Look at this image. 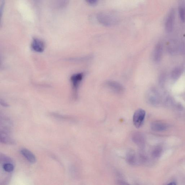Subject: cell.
Here are the masks:
<instances>
[{
  "mask_svg": "<svg viewBox=\"0 0 185 185\" xmlns=\"http://www.w3.org/2000/svg\"><path fill=\"white\" fill-rule=\"evenodd\" d=\"M182 70L181 68L178 67L175 68L172 71L171 74V76L174 79H176L179 77L182 74Z\"/></svg>",
  "mask_w": 185,
  "mask_h": 185,
  "instance_id": "5bb4252c",
  "label": "cell"
},
{
  "mask_svg": "<svg viewBox=\"0 0 185 185\" xmlns=\"http://www.w3.org/2000/svg\"><path fill=\"white\" fill-rule=\"evenodd\" d=\"M179 14L181 20L183 22L185 21V9L184 7H180L179 8Z\"/></svg>",
  "mask_w": 185,
  "mask_h": 185,
  "instance_id": "e0dca14e",
  "label": "cell"
},
{
  "mask_svg": "<svg viewBox=\"0 0 185 185\" xmlns=\"http://www.w3.org/2000/svg\"><path fill=\"white\" fill-rule=\"evenodd\" d=\"M51 115L56 118H58V119H64L67 120H70L72 119V118L69 117V116L62 115H60V114H58L53 113L51 114Z\"/></svg>",
  "mask_w": 185,
  "mask_h": 185,
  "instance_id": "2e32d148",
  "label": "cell"
},
{
  "mask_svg": "<svg viewBox=\"0 0 185 185\" xmlns=\"http://www.w3.org/2000/svg\"><path fill=\"white\" fill-rule=\"evenodd\" d=\"M3 168L5 171L10 172L13 171L14 167L13 164L11 163H7L4 164Z\"/></svg>",
  "mask_w": 185,
  "mask_h": 185,
  "instance_id": "9a60e30c",
  "label": "cell"
},
{
  "mask_svg": "<svg viewBox=\"0 0 185 185\" xmlns=\"http://www.w3.org/2000/svg\"><path fill=\"white\" fill-rule=\"evenodd\" d=\"M132 140L135 144L141 148L145 145V139L143 135L140 132H135L132 135Z\"/></svg>",
  "mask_w": 185,
  "mask_h": 185,
  "instance_id": "8992f818",
  "label": "cell"
},
{
  "mask_svg": "<svg viewBox=\"0 0 185 185\" xmlns=\"http://www.w3.org/2000/svg\"><path fill=\"white\" fill-rule=\"evenodd\" d=\"M31 47L33 50L38 53H42L45 48V44L41 39L35 38L33 39Z\"/></svg>",
  "mask_w": 185,
  "mask_h": 185,
  "instance_id": "ba28073f",
  "label": "cell"
},
{
  "mask_svg": "<svg viewBox=\"0 0 185 185\" xmlns=\"http://www.w3.org/2000/svg\"><path fill=\"white\" fill-rule=\"evenodd\" d=\"M21 154L27 160L28 162L32 164L36 163L37 159L35 155L29 150L22 148L20 151Z\"/></svg>",
  "mask_w": 185,
  "mask_h": 185,
  "instance_id": "30bf717a",
  "label": "cell"
},
{
  "mask_svg": "<svg viewBox=\"0 0 185 185\" xmlns=\"http://www.w3.org/2000/svg\"><path fill=\"white\" fill-rule=\"evenodd\" d=\"M167 127L165 124L160 122H153L151 125V130L155 131H161L165 130Z\"/></svg>",
  "mask_w": 185,
  "mask_h": 185,
  "instance_id": "4fadbf2b",
  "label": "cell"
},
{
  "mask_svg": "<svg viewBox=\"0 0 185 185\" xmlns=\"http://www.w3.org/2000/svg\"><path fill=\"white\" fill-rule=\"evenodd\" d=\"M126 160L130 165L136 166L140 165L139 154L134 151H130L127 154Z\"/></svg>",
  "mask_w": 185,
  "mask_h": 185,
  "instance_id": "3957f363",
  "label": "cell"
},
{
  "mask_svg": "<svg viewBox=\"0 0 185 185\" xmlns=\"http://www.w3.org/2000/svg\"><path fill=\"white\" fill-rule=\"evenodd\" d=\"M1 105H2L3 106H4V107H8V105L7 104H6L5 103H4L3 102V103L1 102Z\"/></svg>",
  "mask_w": 185,
  "mask_h": 185,
  "instance_id": "d6986e66",
  "label": "cell"
},
{
  "mask_svg": "<svg viewBox=\"0 0 185 185\" xmlns=\"http://www.w3.org/2000/svg\"><path fill=\"white\" fill-rule=\"evenodd\" d=\"M146 113L144 110L139 109L135 112L133 116V121L134 126L137 128L141 127L144 122Z\"/></svg>",
  "mask_w": 185,
  "mask_h": 185,
  "instance_id": "7a4b0ae2",
  "label": "cell"
},
{
  "mask_svg": "<svg viewBox=\"0 0 185 185\" xmlns=\"http://www.w3.org/2000/svg\"><path fill=\"white\" fill-rule=\"evenodd\" d=\"M83 77H84V74L78 73L73 75L70 78V80L75 94H76L78 88L82 80Z\"/></svg>",
  "mask_w": 185,
  "mask_h": 185,
  "instance_id": "52a82bcc",
  "label": "cell"
},
{
  "mask_svg": "<svg viewBox=\"0 0 185 185\" xmlns=\"http://www.w3.org/2000/svg\"><path fill=\"white\" fill-rule=\"evenodd\" d=\"M157 91L154 89L150 90L146 95V99L147 102L151 105L156 104L159 100V96Z\"/></svg>",
  "mask_w": 185,
  "mask_h": 185,
  "instance_id": "9c48e42d",
  "label": "cell"
},
{
  "mask_svg": "<svg viewBox=\"0 0 185 185\" xmlns=\"http://www.w3.org/2000/svg\"><path fill=\"white\" fill-rule=\"evenodd\" d=\"M175 19V11L174 9H172L170 10L166 21L165 28L167 32H171L173 30Z\"/></svg>",
  "mask_w": 185,
  "mask_h": 185,
  "instance_id": "5b68a950",
  "label": "cell"
},
{
  "mask_svg": "<svg viewBox=\"0 0 185 185\" xmlns=\"http://www.w3.org/2000/svg\"><path fill=\"white\" fill-rule=\"evenodd\" d=\"M88 3L90 4H94L96 3L97 0H86Z\"/></svg>",
  "mask_w": 185,
  "mask_h": 185,
  "instance_id": "ac0fdd59",
  "label": "cell"
},
{
  "mask_svg": "<svg viewBox=\"0 0 185 185\" xmlns=\"http://www.w3.org/2000/svg\"><path fill=\"white\" fill-rule=\"evenodd\" d=\"M163 47L161 43H159L156 46L153 52V59L156 62L160 61L163 55Z\"/></svg>",
  "mask_w": 185,
  "mask_h": 185,
  "instance_id": "8fae6325",
  "label": "cell"
},
{
  "mask_svg": "<svg viewBox=\"0 0 185 185\" xmlns=\"http://www.w3.org/2000/svg\"><path fill=\"white\" fill-rule=\"evenodd\" d=\"M97 18L99 23L106 26H113L116 22V20L114 17L105 13L99 14Z\"/></svg>",
  "mask_w": 185,
  "mask_h": 185,
  "instance_id": "6da1fadb",
  "label": "cell"
},
{
  "mask_svg": "<svg viewBox=\"0 0 185 185\" xmlns=\"http://www.w3.org/2000/svg\"><path fill=\"white\" fill-rule=\"evenodd\" d=\"M106 85L112 91L117 94H121L124 91L123 86L115 81H108L106 82Z\"/></svg>",
  "mask_w": 185,
  "mask_h": 185,
  "instance_id": "277c9868",
  "label": "cell"
},
{
  "mask_svg": "<svg viewBox=\"0 0 185 185\" xmlns=\"http://www.w3.org/2000/svg\"><path fill=\"white\" fill-rule=\"evenodd\" d=\"M0 141L3 144L7 145H14L16 141L9 135V134L1 132L0 134Z\"/></svg>",
  "mask_w": 185,
  "mask_h": 185,
  "instance_id": "7c38bea8",
  "label": "cell"
},
{
  "mask_svg": "<svg viewBox=\"0 0 185 185\" xmlns=\"http://www.w3.org/2000/svg\"><path fill=\"white\" fill-rule=\"evenodd\" d=\"M35 1H36V0H35Z\"/></svg>",
  "mask_w": 185,
  "mask_h": 185,
  "instance_id": "ffe728a7",
  "label": "cell"
}]
</instances>
